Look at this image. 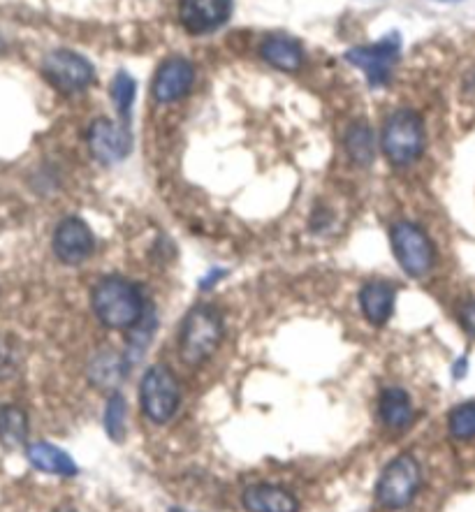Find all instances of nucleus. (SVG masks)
I'll list each match as a JSON object with an SVG mask.
<instances>
[{
	"mask_svg": "<svg viewBox=\"0 0 475 512\" xmlns=\"http://www.w3.org/2000/svg\"><path fill=\"white\" fill-rule=\"evenodd\" d=\"M135 91H137V84L135 79L128 75V72H116L114 79H112V100H114V107L116 112H119V119L123 123H128L130 119V109H133V102H135Z\"/></svg>",
	"mask_w": 475,
	"mask_h": 512,
	"instance_id": "22",
	"label": "nucleus"
},
{
	"mask_svg": "<svg viewBox=\"0 0 475 512\" xmlns=\"http://www.w3.org/2000/svg\"><path fill=\"white\" fill-rule=\"evenodd\" d=\"M105 429L112 441L121 443L126 438V399L121 392H114L107 399V411H105Z\"/></svg>",
	"mask_w": 475,
	"mask_h": 512,
	"instance_id": "24",
	"label": "nucleus"
},
{
	"mask_svg": "<svg viewBox=\"0 0 475 512\" xmlns=\"http://www.w3.org/2000/svg\"><path fill=\"white\" fill-rule=\"evenodd\" d=\"M19 371V348L10 336L0 334V380L12 378Z\"/></svg>",
	"mask_w": 475,
	"mask_h": 512,
	"instance_id": "25",
	"label": "nucleus"
},
{
	"mask_svg": "<svg viewBox=\"0 0 475 512\" xmlns=\"http://www.w3.org/2000/svg\"><path fill=\"white\" fill-rule=\"evenodd\" d=\"M464 91H466V95H471V98H475V70H471L469 75H466Z\"/></svg>",
	"mask_w": 475,
	"mask_h": 512,
	"instance_id": "27",
	"label": "nucleus"
},
{
	"mask_svg": "<svg viewBox=\"0 0 475 512\" xmlns=\"http://www.w3.org/2000/svg\"><path fill=\"white\" fill-rule=\"evenodd\" d=\"M459 323L475 339V299L473 302H466L462 309H459Z\"/></svg>",
	"mask_w": 475,
	"mask_h": 512,
	"instance_id": "26",
	"label": "nucleus"
},
{
	"mask_svg": "<svg viewBox=\"0 0 475 512\" xmlns=\"http://www.w3.org/2000/svg\"><path fill=\"white\" fill-rule=\"evenodd\" d=\"M348 158L357 167H369L376 156V135L369 121H355L346 135Z\"/></svg>",
	"mask_w": 475,
	"mask_h": 512,
	"instance_id": "19",
	"label": "nucleus"
},
{
	"mask_svg": "<svg viewBox=\"0 0 475 512\" xmlns=\"http://www.w3.org/2000/svg\"><path fill=\"white\" fill-rule=\"evenodd\" d=\"M385 158L394 167H411L425 153V121L415 109H397L385 119L380 137Z\"/></svg>",
	"mask_w": 475,
	"mask_h": 512,
	"instance_id": "2",
	"label": "nucleus"
},
{
	"mask_svg": "<svg viewBox=\"0 0 475 512\" xmlns=\"http://www.w3.org/2000/svg\"><path fill=\"white\" fill-rule=\"evenodd\" d=\"M401 58V38L399 33L385 35L374 45H364L346 51V61L360 68L371 86H383L390 82L394 65Z\"/></svg>",
	"mask_w": 475,
	"mask_h": 512,
	"instance_id": "8",
	"label": "nucleus"
},
{
	"mask_svg": "<svg viewBox=\"0 0 475 512\" xmlns=\"http://www.w3.org/2000/svg\"><path fill=\"white\" fill-rule=\"evenodd\" d=\"M28 438V415L14 404H0V443L5 448H19Z\"/></svg>",
	"mask_w": 475,
	"mask_h": 512,
	"instance_id": "20",
	"label": "nucleus"
},
{
	"mask_svg": "<svg viewBox=\"0 0 475 512\" xmlns=\"http://www.w3.org/2000/svg\"><path fill=\"white\" fill-rule=\"evenodd\" d=\"M128 369L126 355L114 353V348H102L89 364V376L95 385L114 387L128 376Z\"/></svg>",
	"mask_w": 475,
	"mask_h": 512,
	"instance_id": "18",
	"label": "nucleus"
},
{
	"mask_svg": "<svg viewBox=\"0 0 475 512\" xmlns=\"http://www.w3.org/2000/svg\"><path fill=\"white\" fill-rule=\"evenodd\" d=\"M89 149L102 165H116L128 158L133 149L128 123L112 119H95L89 128Z\"/></svg>",
	"mask_w": 475,
	"mask_h": 512,
	"instance_id": "9",
	"label": "nucleus"
},
{
	"mask_svg": "<svg viewBox=\"0 0 475 512\" xmlns=\"http://www.w3.org/2000/svg\"><path fill=\"white\" fill-rule=\"evenodd\" d=\"M170 512H186V510H181V508H172Z\"/></svg>",
	"mask_w": 475,
	"mask_h": 512,
	"instance_id": "30",
	"label": "nucleus"
},
{
	"mask_svg": "<svg viewBox=\"0 0 475 512\" xmlns=\"http://www.w3.org/2000/svg\"><path fill=\"white\" fill-rule=\"evenodd\" d=\"M91 306L95 318L109 329H130L140 323L146 302L142 290L123 276H105L93 285Z\"/></svg>",
	"mask_w": 475,
	"mask_h": 512,
	"instance_id": "1",
	"label": "nucleus"
},
{
	"mask_svg": "<svg viewBox=\"0 0 475 512\" xmlns=\"http://www.w3.org/2000/svg\"><path fill=\"white\" fill-rule=\"evenodd\" d=\"M422 485V471L413 455H399L380 473L376 499L387 510H404L411 506Z\"/></svg>",
	"mask_w": 475,
	"mask_h": 512,
	"instance_id": "6",
	"label": "nucleus"
},
{
	"mask_svg": "<svg viewBox=\"0 0 475 512\" xmlns=\"http://www.w3.org/2000/svg\"><path fill=\"white\" fill-rule=\"evenodd\" d=\"M42 75L56 91L65 95L82 93L95 82V68L89 58L70 49L49 51L42 61Z\"/></svg>",
	"mask_w": 475,
	"mask_h": 512,
	"instance_id": "7",
	"label": "nucleus"
},
{
	"mask_svg": "<svg viewBox=\"0 0 475 512\" xmlns=\"http://www.w3.org/2000/svg\"><path fill=\"white\" fill-rule=\"evenodd\" d=\"M390 239L394 258H397L399 267L404 269L408 276H413V279H425L431 269H434L436 248L431 244L429 234L422 230L418 223H394L390 230Z\"/></svg>",
	"mask_w": 475,
	"mask_h": 512,
	"instance_id": "5",
	"label": "nucleus"
},
{
	"mask_svg": "<svg viewBox=\"0 0 475 512\" xmlns=\"http://www.w3.org/2000/svg\"><path fill=\"white\" fill-rule=\"evenodd\" d=\"M260 56L276 70L299 72L304 65V49L290 35H267L260 45Z\"/></svg>",
	"mask_w": 475,
	"mask_h": 512,
	"instance_id": "15",
	"label": "nucleus"
},
{
	"mask_svg": "<svg viewBox=\"0 0 475 512\" xmlns=\"http://www.w3.org/2000/svg\"><path fill=\"white\" fill-rule=\"evenodd\" d=\"M448 429L457 441H473L475 438V401H466L452 408L448 415Z\"/></svg>",
	"mask_w": 475,
	"mask_h": 512,
	"instance_id": "23",
	"label": "nucleus"
},
{
	"mask_svg": "<svg viewBox=\"0 0 475 512\" xmlns=\"http://www.w3.org/2000/svg\"><path fill=\"white\" fill-rule=\"evenodd\" d=\"M153 332H156V313H153L151 306H146V311H144V316H142L140 323L128 329V353H126V360H128L130 367L140 362L142 353H144L146 346H149L151 339H153Z\"/></svg>",
	"mask_w": 475,
	"mask_h": 512,
	"instance_id": "21",
	"label": "nucleus"
},
{
	"mask_svg": "<svg viewBox=\"0 0 475 512\" xmlns=\"http://www.w3.org/2000/svg\"><path fill=\"white\" fill-rule=\"evenodd\" d=\"M378 411L387 429L404 431L413 422V401L401 387H385L380 392Z\"/></svg>",
	"mask_w": 475,
	"mask_h": 512,
	"instance_id": "16",
	"label": "nucleus"
},
{
	"mask_svg": "<svg viewBox=\"0 0 475 512\" xmlns=\"http://www.w3.org/2000/svg\"><path fill=\"white\" fill-rule=\"evenodd\" d=\"M195 84V65L184 56H170L160 63V68L153 77L151 95L158 105H172L184 98Z\"/></svg>",
	"mask_w": 475,
	"mask_h": 512,
	"instance_id": "11",
	"label": "nucleus"
},
{
	"mask_svg": "<svg viewBox=\"0 0 475 512\" xmlns=\"http://www.w3.org/2000/svg\"><path fill=\"white\" fill-rule=\"evenodd\" d=\"M438 3H459V0H438Z\"/></svg>",
	"mask_w": 475,
	"mask_h": 512,
	"instance_id": "29",
	"label": "nucleus"
},
{
	"mask_svg": "<svg viewBox=\"0 0 475 512\" xmlns=\"http://www.w3.org/2000/svg\"><path fill=\"white\" fill-rule=\"evenodd\" d=\"M223 339V318L214 306L200 304L190 309L179 334V355L190 367L207 362Z\"/></svg>",
	"mask_w": 475,
	"mask_h": 512,
	"instance_id": "3",
	"label": "nucleus"
},
{
	"mask_svg": "<svg viewBox=\"0 0 475 512\" xmlns=\"http://www.w3.org/2000/svg\"><path fill=\"white\" fill-rule=\"evenodd\" d=\"M26 455H28V462L45 473L63 475V478H70V475L77 473V466L72 462L68 452H63L61 448H56V445L51 443H45V441L31 443L26 448Z\"/></svg>",
	"mask_w": 475,
	"mask_h": 512,
	"instance_id": "17",
	"label": "nucleus"
},
{
	"mask_svg": "<svg viewBox=\"0 0 475 512\" xmlns=\"http://www.w3.org/2000/svg\"><path fill=\"white\" fill-rule=\"evenodd\" d=\"M241 503L248 512H297L299 503L295 496H292L288 489L279 485H267V482H260V485L246 487L244 496H241Z\"/></svg>",
	"mask_w": 475,
	"mask_h": 512,
	"instance_id": "14",
	"label": "nucleus"
},
{
	"mask_svg": "<svg viewBox=\"0 0 475 512\" xmlns=\"http://www.w3.org/2000/svg\"><path fill=\"white\" fill-rule=\"evenodd\" d=\"M397 302V288L390 281L374 279L360 290V309L371 325H385L394 313Z\"/></svg>",
	"mask_w": 475,
	"mask_h": 512,
	"instance_id": "13",
	"label": "nucleus"
},
{
	"mask_svg": "<svg viewBox=\"0 0 475 512\" xmlns=\"http://www.w3.org/2000/svg\"><path fill=\"white\" fill-rule=\"evenodd\" d=\"M56 512H77V510L75 508H58Z\"/></svg>",
	"mask_w": 475,
	"mask_h": 512,
	"instance_id": "28",
	"label": "nucleus"
},
{
	"mask_svg": "<svg viewBox=\"0 0 475 512\" xmlns=\"http://www.w3.org/2000/svg\"><path fill=\"white\" fill-rule=\"evenodd\" d=\"M51 246H54L56 258L61 260L63 265L77 267L89 260L95 251L93 230L82 221V218L68 216L58 223Z\"/></svg>",
	"mask_w": 475,
	"mask_h": 512,
	"instance_id": "10",
	"label": "nucleus"
},
{
	"mask_svg": "<svg viewBox=\"0 0 475 512\" xmlns=\"http://www.w3.org/2000/svg\"><path fill=\"white\" fill-rule=\"evenodd\" d=\"M140 404L153 424H167L179 411L181 387L174 371L165 364L146 369L140 383Z\"/></svg>",
	"mask_w": 475,
	"mask_h": 512,
	"instance_id": "4",
	"label": "nucleus"
},
{
	"mask_svg": "<svg viewBox=\"0 0 475 512\" xmlns=\"http://www.w3.org/2000/svg\"><path fill=\"white\" fill-rule=\"evenodd\" d=\"M232 0H181L179 21L190 35H209L232 17Z\"/></svg>",
	"mask_w": 475,
	"mask_h": 512,
	"instance_id": "12",
	"label": "nucleus"
}]
</instances>
